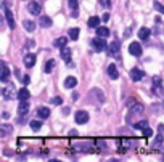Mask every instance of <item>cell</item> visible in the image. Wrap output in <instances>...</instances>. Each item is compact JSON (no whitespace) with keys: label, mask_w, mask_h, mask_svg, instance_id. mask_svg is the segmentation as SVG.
I'll list each match as a JSON object with an SVG mask.
<instances>
[{"label":"cell","mask_w":164,"mask_h":162,"mask_svg":"<svg viewBox=\"0 0 164 162\" xmlns=\"http://www.w3.org/2000/svg\"><path fill=\"white\" fill-rule=\"evenodd\" d=\"M23 82H24V85H27L29 82H31V79H29V75H26V77H23Z\"/></svg>","instance_id":"obj_36"},{"label":"cell","mask_w":164,"mask_h":162,"mask_svg":"<svg viewBox=\"0 0 164 162\" xmlns=\"http://www.w3.org/2000/svg\"><path fill=\"white\" fill-rule=\"evenodd\" d=\"M27 112H29V103H27V100H24V101H19V106H18V114L19 116H27Z\"/></svg>","instance_id":"obj_6"},{"label":"cell","mask_w":164,"mask_h":162,"mask_svg":"<svg viewBox=\"0 0 164 162\" xmlns=\"http://www.w3.org/2000/svg\"><path fill=\"white\" fill-rule=\"evenodd\" d=\"M5 10V18H7V23H8V27L10 29H15V18H13V13L10 8H3Z\"/></svg>","instance_id":"obj_7"},{"label":"cell","mask_w":164,"mask_h":162,"mask_svg":"<svg viewBox=\"0 0 164 162\" xmlns=\"http://www.w3.org/2000/svg\"><path fill=\"white\" fill-rule=\"evenodd\" d=\"M79 34H81L79 27H73V29H69V32H68V35H69L71 40H77L79 39Z\"/></svg>","instance_id":"obj_16"},{"label":"cell","mask_w":164,"mask_h":162,"mask_svg":"<svg viewBox=\"0 0 164 162\" xmlns=\"http://www.w3.org/2000/svg\"><path fill=\"white\" fill-rule=\"evenodd\" d=\"M23 27H24L27 32H32V31L35 29V23L31 21V20H24V21H23Z\"/></svg>","instance_id":"obj_15"},{"label":"cell","mask_w":164,"mask_h":162,"mask_svg":"<svg viewBox=\"0 0 164 162\" xmlns=\"http://www.w3.org/2000/svg\"><path fill=\"white\" fill-rule=\"evenodd\" d=\"M8 77H10V69L7 68V64L5 63H2V82H7L8 80Z\"/></svg>","instance_id":"obj_18"},{"label":"cell","mask_w":164,"mask_h":162,"mask_svg":"<svg viewBox=\"0 0 164 162\" xmlns=\"http://www.w3.org/2000/svg\"><path fill=\"white\" fill-rule=\"evenodd\" d=\"M116 53H119V42L118 40H114L111 45H110V55H116Z\"/></svg>","instance_id":"obj_23"},{"label":"cell","mask_w":164,"mask_h":162,"mask_svg":"<svg viewBox=\"0 0 164 162\" xmlns=\"http://www.w3.org/2000/svg\"><path fill=\"white\" fill-rule=\"evenodd\" d=\"M159 132H161V133L164 132V125H162V124H161V125H159Z\"/></svg>","instance_id":"obj_40"},{"label":"cell","mask_w":164,"mask_h":162,"mask_svg":"<svg viewBox=\"0 0 164 162\" xmlns=\"http://www.w3.org/2000/svg\"><path fill=\"white\" fill-rule=\"evenodd\" d=\"M129 53L134 55V56H140V55H142V47H140V43H138V42H132V43L129 45Z\"/></svg>","instance_id":"obj_5"},{"label":"cell","mask_w":164,"mask_h":162,"mask_svg":"<svg viewBox=\"0 0 164 162\" xmlns=\"http://www.w3.org/2000/svg\"><path fill=\"white\" fill-rule=\"evenodd\" d=\"M96 35L108 37L110 35V29H108V27H105V26H98V27H96Z\"/></svg>","instance_id":"obj_17"},{"label":"cell","mask_w":164,"mask_h":162,"mask_svg":"<svg viewBox=\"0 0 164 162\" xmlns=\"http://www.w3.org/2000/svg\"><path fill=\"white\" fill-rule=\"evenodd\" d=\"M2 97H3V100H7V101L13 100V97H15V88H13V87H5V88L2 90Z\"/></svg>","instance_id":"obj_8"},{"label":"cell","mask_w":164,"mask_h":162,"mask_svg":"<svg viewBox=\"0 0 164 162\" xmlns=\"http://www.w3.org/2000/svg\"><path fill=\"white\" fill-rule=\"evenodd\" d=\"M108 20H110V15L105 13V15H103V21H108Z\"/></svg>","instance_id":"obj_37"},{"label":"cell","mask_w":164,"mask_h":162,"mask_svg":"<svg viewBox=\"0 0 164 162\" xmlns=\"http://www.w3.org/2000/svg\"><path fill=\"white\" fill-rule=\"evenodd\" d=\"M63 114H64V116H68V114H69V108H64L63 109Z\"/></svg>","instance_id":"obj_38"},{"label":"cell","mask_w":164,"mask_h":162,"mask_svg":"<svg viewBox=\"0 0 164 162\" xmlns=\"http://www.w3.org/2000/svg\"><path fill=\"white\" fill-rule=\"evenodd\" d=\"M60 55H61V58H63L68 64H71V48L63 47V48H60Z\"/></svg>","instance_id":"obj_9"},{"label":"cell","mask_w":164,"mask_h":162,"mask_svg":"<svg viewBox=\"0 0 164 162\" xmlns=\"http://www.w3.org/2000/svg\"><path fill=\"white\" fill-rule=\"evenodd\" d=\"M64 87H66V88H74V87H77V79L73 77V75H68V77L64 79Z\"/></svg>","instance_id":"obj_11"},{"label":"cell","mask_w":164,"mask_h":162,"mask_svg":"<svg viewBox=\"0 0 164 162\" xmlns=\"http://www.w3.org/2000/svg\"><path fill=\"white\" fill-rule=\"evenodd\" d=\"M24 64H26V68H32L35 64V55H32V53L26 55L24 56Z\"/></svg>","instance_id":"obj_12"},{"label":"cell","mask_w":164,"mask_h":162,"mask_svg":"<svg viewBox=\"0 0 164 162\" xmlns=\"http://www.w3.org/2000/svg\"><path fill=\"white\" fill-rule=\"evenodd\" d=\"M66 43H68V37H60V39H56V40L53 42V45L58 47V48H63V47H66Z\"/></svg>","instance_id":"obj_19"},{"label":"cell","mask_w":164,"mask_h":162,"mask_svg":"<svg viewBox=\"0 0 164 162\" xmlns=\"http://www.w3.org/2000/svg\"><path fill=\"white\" fill-rule=\"evenodd\" d=\"M153 7H154V10H156V11H159V13L164 15V5H162V3H159V2H156V0H154V2H153Z\"/></svg>","instance_id":"obj_27"},{"label":"cell","mask_w":164,"mask_h":162,"mask_svg":"<svg viewBox=\"0 0 164 162\" xmlns=\"http://www.w3.org/2000/svg\"><path fill=\"white\" fill-rule=\"evenodd\" d=\"M106 37H95V39L92 40V45H93V48H95V52H105L106 48H110L108 47V43H106Z\"/></svg>","instance_id":"obj_1"},{"label":"cell","mask_w":164,"mask_h":162,"mask_svg":"<svg viewBox=\"0 0 164 162\" xmlns=\"http://www.w3.org/2000/svg\"><path fill=\"white\" fill-rule=\"evenodd\" d=\"M147 125H148V122L147 120H142V122H137L134 127L137 128V130H143V128H147Z\"/></svg>","instance_id":"obj_28"},{"label":"cell","mask_w":164,"mask_h":162,"mask_svg":"<svg viewBox=\"0 0 164 162\" xmlns=\"http://www.w3.org/2000/svg\"><path fill=\"white\" fill-rule=\"evenodd\" d=\"M8 132H12V127H10V125H7V124H5V125H2V132H0V135H2V137H5Z\"/></svg>","instance_id":"obj_30"},{"label":"cell","mask_w":164,"mask_h":162,"mask_svg":"<svg viewBox=\"0 0 164 162\" xmlns=\"http://www.w3.org/2000/svg\"><path fill=\"white\" fill-rule=\"evenodd\" d=\"M29 97H31V93H29V90L26 87H23L21 90L18 92V100L19 101H24V100H29Z\"/></svg>","instance_id":"obj_13"},{"label":"cell","mask_w":164,"mask_h":162,"mask_svg":"<svg viewBox=\"0 0 164 162\" xmlns=\"http://www.w3.org/2000/svg\"><path fill=\"white\" fill-rule=\"evenodd\" d=\"M29 125H31V128H32L34 132H37V130H40V127H42V122H40V120H32L31 124H29Z\"/></svg>","instance_id":"obj_26"},{"label":"cell","mask_w":164,"mask_h":162,"mask_svg":"<svg viewBox=\"0 0 164 162\" xmlns=\"http://www.w3.org/2000/svg\"><path fill=\"white\" fill-rule=\"evenodd\" d=\"M87 24H89V27H98V24H100V18H98V16H92V18H89Z\"/></svg>","instance_id":"obj_22"},{"label":"cell","mask_w":164,"mask_h":162,"mask_svg":"<svg viewBox=\"0 0 164 162\" xmlns=\"http://www.w3.org/2000/svg\"><path fill=\"white\" fill-rule=\"evenodd\" d=\"M74 119H76L77 124H87V122H89V112H85V111H77Z\"/></svg>","instance_id":"obj_4"},{"label":"cell","mask_w":164,"mask_h":162,"mask_svg":"<svg viewBox=\"0 0 164 162\" xmlns=\"http://www.w3.org/2000/svg\"><path fill=\"white\" fill-rule=\"evenodd\" d=\"M143 77H145V72H143L142 69L134 68V69L130 71V79H132L134 82H138V80H142Z\"/></svg>","instance_id":"obj_3"},{"label":"cell","mask_w":164,"mask_h":162,"mask_svg":"<svg viewBox=\"0 0 164 162\" xmlns=\"http://www.w3.org/2000/svg\"><path fill=\"white\" fill-rule=\"evenodd\" d=\"M150 37V29L148 27H140L138 29V39L140 40H147Z\"/></svg>","instance_id":"obj_14"},{"label":"cell","mask_w":164,"mask_h":162,"mask_svg":"<svg viewBox=\"0 0 164 162\" xmlns=\"http://www.w3.org/2000/svg\"><path fill=\"white\" fill-rule=\"evenodd\" d=\"M39 23H40L42 27H50V26H52V20H50L48 16H42L40 20H39Z\"/></svg>","instance_id":"obj_24"},{"label":"cell","mask_w":164,"mask_h":162,"mask_svg":"<svg viewBox=\"0 0 164 162\" xmlns=\"http://www.w3.org/2000/svg\"><path fill=\"white\" fill-rule=\"evenodd\" d=\"M27 11L31 13V15H34V16H39V13L42 11V7L39 5L37 2H29V5H27Z\"/></svg>","instance_id":"obj_2"},{"label":"cell","mask_w":164,"mask_h":162,"mask_svg":"<svg viewBox=\"0 0 164 162\" xmlns=\"http://www.w3.org/2000/svg\"><path fill=\"white\" fill-rule=\"evenodd\" d=\"M52 103L58 106V104H61V103H63V100H61L60 97H55V98H52Z\"/></svg>","instance_id":"obj_32"},{"label":"cell","mask_w":164,"mask_h":162,"mask_svg":"<svg viewBox=\"0 0 164 162\" xmlns=\"http://www.w3.org/2000/svg\"><path fill=\"white\" fill-rule=\"evenodd\" d=\"M69 135H71V137H76V135H77V130H71Z\"/></svg>","instance_id":"obj_39"},{"label":"cell","mask_w":164,"mask_h":162,"mask_svg":"<svg viewBox=\"0 0 164 162\" xmlns=\"http://www.w3.org/2000/svg\"><path fill=\"white\" fill-rule=\"evenodd\" d=\"M68 2H69V7L73 10H77V0H68Z\"/></svg>","instance_id":"obj_33"},{"label":"cell","mask_w":164,"mask_h":162,"mask_svg":"<svg viewBox=\"0 0 164 162\" xmlns=\"http://www.w3.org/2000/svg\"><path fill=\"white\" fill-rule=\"evenodd\" d=\"M130 112H132V114L143 112V104H140V103H134L132 106H130Z\"/></svg>","instance_id":"obj_20"},{"label":"cell","mask_w":164,"mask_h":162,"mask_svg":"<svg viewBox=\"0 0 164 162\" xmlns=\"http://www.w3.org/2000/svg\"><path fill=\"white\" fill-rule=\"evenodd\" d=\"M53 68H55V61H53V60H48L47 64H45V72L50 74V72L53 71Z\"/></svg>","instance_id":"obj_25"},{"label":"cell","mask_w":164,"mask_h":162,"mask_svg":"<svg viewBox=\"0 0 164 162\" xmlns=\"http://www.w3.org/2000/svg\"><path fill=\"white\" fill-rule=\"evenodd\" d=\"M100 3L105 7V8H110L111 7V3H110V0H100Z\"/></svg>","instance_id":"obj_34"},{"label":"cell","mask_w":164,"mask_h":162,"mask_svg":"<svg viewBox=\"0 0 164 162\" xmlns=\"http://www.w3.org/2000/svg\"><path fill=\"white\" fill-rule=\"evenodd\" d=\"M161 87V77H153V90Z\"/></svg>","instance_id":"obj_29"},{"label":"cell","mask_w":164,"mask_h":162,"mask_svg":"<svg viewBox=\"0 0 164 162\" xmlns=\"http://www.w3.org/2000/svg\"><path fill=\"white\" fill-rule=\"evenodd\" d=\"M143 135H145V137H151V135H153V130L148 128V127H147V128H143Z\"/></svg>","instance_id":"obj_31"},{"label":"cell","mask_w":164,"mask_h":162,"mask_svg":"<svg viewBox=\"0 0 164 162\" xmlns=\"http://www.w3.org/2000/svg\"><path fill=\"white\" fill-rule=\"evenodd\" d=\"M37 114H39V117L47 119L48 116H50V109H48V108H39L37 109Z\"/></svg>","instance_id":"obj_21"},{"label":"cell","mask_w":164,"mask_h":162,"mask_svg":"<svg viewBox=\"0 0 164 162\" xmlns=\"http://www.w3.org/2000/svg\"><path fill=\"white\" fill-rule=\"evenodd\" d=\"M108 75H110V79H113V80H116L119 77V71H118V68H116V64H110L108 66Z\"/></svg>","instance_id":"obj_10"},{"label":"cell","mask_w":164,"mask_h":162,"mask_svg":"<svg viewBox=\"0 0 164 162\" xmlns=\"http://www.w3.org/2000/svg\"><path fill=\"white\" fill-rule=\"evenodd\" d=\"M161 143H162V135H161V132H159V135L156 137V146H159Z\"/></svg>","instance_id":"obj_35"}]
</instances>
